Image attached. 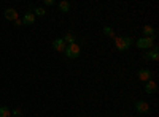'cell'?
<instances>
[{"label": "cell", "instance_id": "cell-19", "mask_svg": "<svg viewBox=\"0 0 159 117\" xmlns=\"http://www.w3.org/2000/svg\"><path fill=\"white\" fill-rule=\"evenodd\" d=\"M15 24L19 27V25H22V21H21V19H16V21H15Z\"/></svg>", "mask_w": 159, "mask_h": 117}, {"label": "cell", "instance_id": "cell-10", "mask_svg": "<svg viewBox=\"0 0 159 117\" xmlns=\"http://www.w3.org/2000/svg\"><path fill=\"white\" fill-rule=\"evenodd\" d=\"M147 59L153 60V62H157L159 60V52H157V46H153V49L150 51V52H147V56H145Z\"/></svg>", "mask_w": 159, "mask_h": 117}, {"label": "cell", "instance_id": "cell-3", "mask_svg": "<svg viewBox=\"0 0 159 117\" xmlns=\"http://www.w3.org/2000/svg\"><path fill=\"white\" fill-rule=\"evenodd\" d=\"M154 46V38H140V40H137V48L140 49H150Z\"/></svg>", "mask_w": 159, "mask_h": 117}, {"label": "cell", "instance_id": "cell-9", "mask_svg": "<svg viewBox=\"0 0 159 117\" xmlns=\"http://www.w3.org/2000/svg\"><path fill=\"white\" fill-rule=\"evenodd\" d=\"M143 35H145V38H154L156 36V30H154L153 25H145L143 27Z\"/></svg>", "mask_w": 159, "mask_h": 117}, {"label": "cell", "instance_id": "cell-7", "mask_svg": "<svg viewBox=\"0 0 159 117\" xmlns=\"http://www.w3.org/2000/svg\"><path fill=\"white\" fill-rule=\"evenodd\" d=\"M5 19L15 22V21L18 19V11H16L15 8H8V10L5 11Z\"/></svg>", "mask_w": 159, "mask_h": 117}, {"label": "cell", "instance_id": "cell-6", "mask_svg": "<svg viewBox=\"0 0 159 117\" xmlns=\"http://www.w3.org/2000/svg\"><path fill=\"white\" fill-rule=\"evenodd\" d=\"M139 79L140 81H143V82H147V81H150L151 79V71L148 70V68H142L140 71H139Z\"/></svg>", "mask_w": 159, "mask_h": 117}, {"label": "cell", "instance_id": "cell-14", "mask_svg": "<svg viewBox=\"0 0 159 117\" xmlns=\"http://www.w3.org/2000/svg\"><path fill=\"white\" fill-rule=\"evenodd\" d=\"M103 35H107V36H110V38H115L116 36V33H115V30L113 29H110V27H107V25H105V27H103Z\"/></svg>", "mask_w": 159, "mask_h": 117}, {"label": "cell", "instance_id": "cell-12", "mask_svg": "<svg viewBox=\"0 0 159 117\" xmlns=\"http://www.w3.org/2000/svg\"><path fill=\"white\" fill-rule=\"evenodd\" d=\"M62 40L65 41V44H73L75 43V35L73 33H65Z\"/></svg>", "mask_w": 159, "mask_h": 117}, {"label": "cell", "instance_id": "cell-13", "mask_svg": "<svg viewBox=\"0 0 159 117\" xmlns=\"http://www.w3.org/2000/svg\"><path fill=\"white\" fill-rule=\"evenodd\" d=\"M57 6H59V10H61L62 13H69V11H70V3L65 2V0H62V2H61Z\"/></svg>", "mask_w": 159, "mask_h": 117}, {"label": "cell", "instance_id": "cell-17", "mask_svg": "<svg viewBox=\"0 0 159 117\" xmlns=\"http://www.w3.org/2000/svg\"><path fill=\"white\" fill-rule=\"evenodd\" d=\"M11 115H13V117H22V111L18 108V109H15V111L11 112Z\"/></svg>", "mask_w": 159, "mask_h": 117}, {"label": "cell", "instance_id": "cell-18", "mask_svg": "<svg viewBox=\"0 0 159 117\" xmlns=\"http://www.w3.org/2000/svg\"><path fill=\"white\" fill-rule=\"evenodd\" d=\"M43 3L46 6H51V5H54V0H43Z\"/></svg>", "mask_w": 159, "mask_h": 117}, {"label": "cell", "instance_id": "cell-4", "mask_svg": "<svg viewBox=\"0 0 159 117\" xmlns=\"http://www.w3.org/2000/svg\"><path fill=\"white\" fill-rule=\"evenodd\" d=\"M135 109L140 114H148L150 112V105L143 100H139V101H135Z\"/></svg>", "mask_w": 159, "mask_h": 117}, {"label": "cell", "instance_id": "cell-2", "mask_svg": "<svg viewBox=\"0 0 159 117\" xmlns=\"http://www.w3.org/2000/svg\"><path fill=\"white\" fill-rule=\"evenodd\" d=\"M65 56H67L69 59H76L80 57V54H81V48H80L78 43H73V44H67V48H65Z\"/></svg>", "mask_w": 159, "mask_h": 117}, {"label": "cell", "instance_id": "cell-5", "mask_svg": "<svg viewBox=\"0 0 159 117\" xmlns=\"http://www.w3.org/2000/svg\"><path fill=\"white\" fill-rule=\"evenodd\" d=\"M52 48H54L56 51H59V52H65V48H67V44H65V41L62 40V38H57V40L52 41Z\"/></svg>", "mask_w": 159, "mask_h": 117}, {"label": "cell", "instance_id": "cell-15", "mask_svg": "<svg viewBox=\"0 0 159 117\" xmlns=\"http://www.w3.org/2000/svg\"><path fill=\"white\" fill-rule=\"evenodd\" d=\"M0 117H11V112L7 106H0Z\"/></svg>", "mask_w": 159, "mask_h": 117}, {"label": "cell", "instance_id": "cell-11", "mask_svg": "<svg viewBox=\"0 0 159 117\" xmlns=\"http://www.w3.org/2000/svg\"><path fill=\"white\" fill-rule=\"evenodd\" d=\"M156 89H157V86H156V82H154L153 79L147 81V86H145V92H147V94H154Z\"/></svg>", "mask_w": 159, "mask_h": 117}, {"label": "cell", "instance_id": "cell-21", "mask_svg": "<svg viewBox=\"0 0 159 117\" xmlns=\"http://www.w3.org/2000/svg\"><path fill=\"white\" fill-rule=\"evenodd\" d=\"M11 117H13V115H11Z\"/></svg>", "mask_w": 159, "mask_h": 117}, {"label": "cell", "instance_id": "cell-8", "mask_svg": "<svg viewBox=\"0 0 159 117\" xmlns=\"http://www.w3.org/2000/svg\"><path fill=\"white\" fill-rule=\"evenodd\" d=\"M35 22V15L34 13H25L24 15V18H22V25H30V24H34Z\"/></svg>", "mask_w": 159, "mask_h": 117}, {"label": "cell", "instance_id": "cell-1", "mask_svg": "<svg viewBox=\"0 0 159 117\" xmlns=\"http://www.w3.org/2000/svg\"><path fill=\"white\" fill-rule=\"evenodd\" d=\"M115 48L118 51H127L132 44H134V38L132 36H115Z\"/></svg>", "mask_w": 159, "mask_h": 117}, {"label": "cell", "instance_id": "cell-16", "mask_svg": "<svg viewBox=\"0 0 159 117\" xmlns=\"http://www.w3.org/2000/svg\"><path fill=\"white\" fill-rule=\"evenodd\" d=\"M35 16H40V18H43L45 15H46V11L43 10V8H35V13H34Z\"/></svg>", "mask_w": 159, "mask_h": 117}, {"label": "cell", "instance_id": "cell-20", "mask_svg": "<svg viewBox=\"0 0 159 117\" xmlns=\"http://www.w3.org/2000/svg\"><path fill=\"white\" fill-rule=\"evenodd\" d=\"M76 117H80V115H76Z\"/></svg>", "mask_w": 159, "mask_h": 117}]
</instances>
